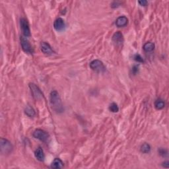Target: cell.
<instances>
[{"instance_id": "8992f818", "label": "cell", "mask_w": 169, "mask_h": 169, "mask_svg": "<svg viewBox=\"0 0 169 169\" xmlns=\"http://www.w3.org/2000/svg\"><path fill=\"white\" fill-rule=\"evenodd\" d=\"M20 30H21L24 36L29 37L31 36L29 24L26 19L25 18L20 19Z\"/></svg>"}, {"instance_id": "52a82bcc", "label": "cell", "mask_w": 169, "mask_h": 169, "mask_svg": "<svg viewBox=\"0 0 169 169\" xmlns=\"http://www.w3.org/2000/svg\"><path fill=\"white\" fill-rule=\"evenodd\" d=\"M20 44H21L23 51L26 53L33 54V48L31 46L29 41L28 39H27V37H25L24 36H20Z\"/></svg>"}, {"instance_id": "e0dca14e", "label": "cell", "mask_w": 169, "mask_h": 169, "mask_svg": "<svg viewBox=\"0 0 169 169\" xmlns=\"http://www.w3.org/2000/svg\"><path fill=\"white\" fill-rule=\"evenodd\" d=\"M151 148L150 145L147 143H145L142 145V146H141L140 150H141V152L143 153H148L151 151Z\"/></svg>"}, {"instance_id": "5b68a950", "label": "cell", "mask_w": 169, "mask_h": 169, "mask_svg": "<svg viewBox=\"0 0 169 169\" xmlns=\"http://www.w3.org/2000/svg\"><path fill=\"white\" fill-rule=\"evenodd\" d=\"M33 136L37 139H39L43 142H46L49 139V134H48L45 131H44L41 129H37L34 130V132L33 133Z\"/></svg>"}, {"instance_id": "2e32d148", "label": "cell", "mask_w": 169, "mask_h": 169, "mask_svg": "<svg viewBox=\"0 0 169 169\" xmlns=\"http://www.w3.org/2000/svg\"><path fill=\"white\" fill-rule=\"evenodd\" d=\"M165 103L162 99H157L155 102V107L157 110H162L164 108Z\"/></svg>"}, {"instance_id": "7a4b0ae2", "label": "cell", "mask_w": 169, "mask_h": 169, "mask_svg": "<svg viewBox=\"0 0 169 169\" xmlns=\"http://www.w3.org/2000/svg\"><path fill=\"white\" fill-rule=\"evenodd\" d=\"M0 149L2 154H9L12 152L13 146L9 140L5 138H1L0 139Z\"/></svg>"}, {"instance_id": "9c48e42d", "label": "cell", "mask_w": 169, "mask_h": 169, "mask_svg": "<svg viewBox=\"0 0 169 169\" xmlns=\"http://www.w3.org/2000/svg\"><path fill=\"white\" fill-rule=\"evenodd\" d=\"M54 28L58 32L63 31L65 28V23L64 20L62 18H60V17L56 19L54 23Z\"/></svg>"}, {"instance_id": "277c9868", "label": "cell", "mask_w": 169, "mask_h": 169, "mask_svg": "<svg viewBox=\"0 0 169 169\" xmlns=\"http://www.w3.org/2000/svg\"><path fill=\"white\" fill-rule=\"evenodd\" d=\"M90 67L93 71L99 73H102L106 71V67L102 62L99 60H95L90 63Z\"/></svg>"}, {"instance_id": "d6986e66", "label": "cell", "mask_w": 169, "mask_h": 169, "mask_svg": "<svg viewBox=\"0 0 169 169\" xmlns=\"http://www.w3.org/2000/svg\"><path fill=\"white\" fill-rule=\"evenodd\" d=\"M158 153L162 157H167L168 155V151L167 149H163V148H160L158 150Z\"/></svg>"}, {"instance_id": "9a60e30c", "label": "cell", "mask_w": 169, "mask_h": 169, "mask_svg": "<svg viewBox=\"0 0 169 169\" xmlns=\"http://www.w3.org/2000/svg\"><path fill=\"white\" fill-rule=\"evenodd\" d=\"M143 50L146 52H151L155 49V44L153 42H148L143 45Z\"/></svg>"}, {"instance_id": "ba28073f", "label": "cell", "mask_w": 169, "mask_h": 169, "mask_svg": "<svg viewBox=\"0 0 169 169\" xmlns=\"http://www.w3.org/2000/svg\"><path fill=\"white\" fill-rule=\"evenodd\" d=\"M112 39L114 44L117 46L122 45L124 41L123 34L120 31H118V32H116L113 34Z\"/></svg>"}, {"instance_id": "3957f363", "label": "cell", "mask_w": 169, "mask_h": 169, "mask_svg": "<svg viewBox=\"0 0 169 169\" xmlns=\"http://www.w3.org/2000/svg\"><path fill=\"white\" fill-rule=\"evenodd\" d=\"M29 88L30 89V91L31 93H32L33 96L36 100L39 101V100L44 99L43 92L36 84L33 83H29Z\"/></svg>"}, {"instance_id": "8fae6325", "label": "cell", "mask_w": 169, "mask_h": 169, "mask_svg": "<svg viewBox=\"0 0 169 169\" xmlns=\"http://www.w3.org/2000/svg\"><path fill=\"white\" fill-rule=\"evenodd\" d=\"M34 156H35L38 161L40 162H43L45 159V155H44V151L41 147L37 148L36 151H34Z\"/></svg>"}, {"instance_id": "7402d4cb", "label": "cell", "mask_w": 169, "mask_h": 169, "mask_svg": "<svg viewBox=\"0 0 169 169\" xmlns=\"http://www.w3.org/2000/svg\"><path fill=\"white\" fill-rule=\"evenodd\" d=\"M138 3L141 6H147L148 4V2L146 1V0H143V1H139Z\"/></svg>"}, {"instance_id": "44dd1931", "label": "cell", "mask_w": 169, "mask_h": 169, "mask_svg": "<svg viewBox=\"0 0 169 169\" xmlns=\"http://www.w3.org/2000/svg\"><path fill=\"white\" fill-rule=\"evenodd\" d=\"M139 70V65H135L132 69V73L133 75H136L137 74H138Z\"/></svg>"}, {"instance_id": "6da1fadb", "label": "cell", "mask_w": 169, "mask_h": 169, "mask_svg": "<svg viewBox=\"0 0 169 169\" xmlns=\"http://www.w3.org/2000/svg\"><path fill=\"white\" fill-rule=\"evenodd\" d=\"M50 106L55 112L61 113L64 111V108L62 104L60 96L56 91H52L50 95Z\"/></svg>"}, {"instance_id": "7c38bea8", "label": "cell", "mask_w": 169, "mask_h": 169, "mask_svg": "<svg viewBox=\"0 0 169 169\" xmlns=\"http://www.w3.org/2000/svg\"><path fill=\"white\" fill-rule=\"evenodd\" d=\"M128 23V19L125 16H120L116 20V25L118 27H125Z\"/></svg>"}, {"instance_id": "30bf717a", "label": "cell", "mask_w": 169, "mask_h": 169, "mask_svg": "<svg viewBox=\"0 0 169 169\" xmlns=\"http://www.w3.org/2000/svg\"><path fill=\"white\" fill-rule=\"evenodd\" d=\"M40 49L41 51L42 52V53L46 55H48V56H50V55H52L54 53V52L52 49V47L50 46V44L46 42H41Z\"/></svg>"}, {"instance_id": "5bb4252c", "label": "cell", "mask_w": 169, "mask_h": 169, "mask_svg": "<svg viewBox=\"0 0 169 169\" xmlns=\"http://www.w3.org/2000/svg\"><path fill=\"white\" fill-rule=\"evenodd\" d=\"M25 113L27 116H28L30 118H33L36 114L35 110L29 105L26 106V108H25Z\"/></svg>"}, {"instance_id": "ffe728a7", "label": "cell", "mask_w": 169, "mask_h": 169, "mask_svg": "<svg viewBox=\"0 0 169 169\" xmlns=\"http://www.w3.org/2000/svg\"><path fill=\"white\" fill-rule=\"evenodd\" d=\"M133 59L135 61L139 62V63H143L144 60L143 59V58L141 57L139 54H136L133 57Z\"/></svg>"}, {"instance_id": "603a6c76", "label": "cell", "mask_w": 169, "mask_h": 169, "mask_svg": "<svg viewBox=\"0 0 169 169\" xmlns=\"http://www.w3.org/2000/svg\"><path fill=\"white\" fill-rule=\"evenodd\" d=\"M163 167L164 168H168L169 167V162L168 161H165L164 163H163Z\"/></svg>"}, {"instance_id": "4fadbf2b", "label": "cell", "mask_w": 169, "mask_h": 169, "mask_svg": "<svg viewBox=\"0 0 169 169\" xmlns=\"http://www.w3.org/2000/svg\"><path fill=\"white\" fill-rule=\"evenodd\" d=\"M64 167V163L59 158H55L51 164V168H62Z\"/></svg>"}, {"instance_id": "ac0fdd59", "label": "cell", "mask_w": 169, "mask_h": 169, "mask_svg": "<svg viewBox=\"0 0 169 169\" xmlns=\"http://www.w3.org/2000/svg\"><path fill=\"white\" fill-rule=\"evenodd\" d=\"M109 110L110 112L116 113L119 111V107L116 103L112 102V104H110V105L109 106Z\"/></svg>"}]
</instances>
